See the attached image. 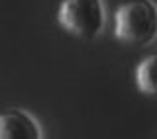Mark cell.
I'll use <instances>...</instances> for the list:
<instances>
[{
    "label": "cell",
    "mask_w": 157,
    "mask_h": 139,
    "mask_svg": "<svg viewBox=\"0 0 157 139\" xmlns=\"http://www.w3.org/2000/svg\"><path fill=\"white\" fill-rule=\"evenodd\" d=\"M114 36L130 45L157 39V6L151 0H128L114 14Z\"/></svg>",
    "instance_id": "1"
},
{
    "label": "cell",
    "mask_w": 157,
    "mask_h": 139,
    "mask_svg": "<svg viewBox=\"0 0 157 139\" xmlns=\"http://www.w3.org/2000/svg\"><path fill=\"white\" fill-rule=\"evenodd\" d=\"M57 24L71 36L92 41L106 26L104 0H61Z\"/></svg>",
    "instance_id": "2"
},
{
    "label": "cell",
    "mask_w": 157,
    "mask_h": 139,
    "mask_svg": "<svg viewBox=\"0 0 157 139\" xmlns=\"http://www.w3.org/2000/svg\"><path fill=\"white\" fill-rule=\"evenodd\" d=\"M41 126L29 112L8 108L0 112V139H41Z\"/></svg>",
    "instance_id": "3"
},
{
    "label": "cell",
    "mask_w": 157,
    "mask_h": 139,
    "mask_svg": "<svg viewBox=\"0 0 157 139\" xmlns=\"http://www.w3.org/2000/svg\"><path fill=\"white\" fill-rule=\"evenodd\" d=\"M136 84L144 94L157 96V53L141 59L136 69Z\"/></svg>",
    "instance_id": "4"
}]
</instances>
